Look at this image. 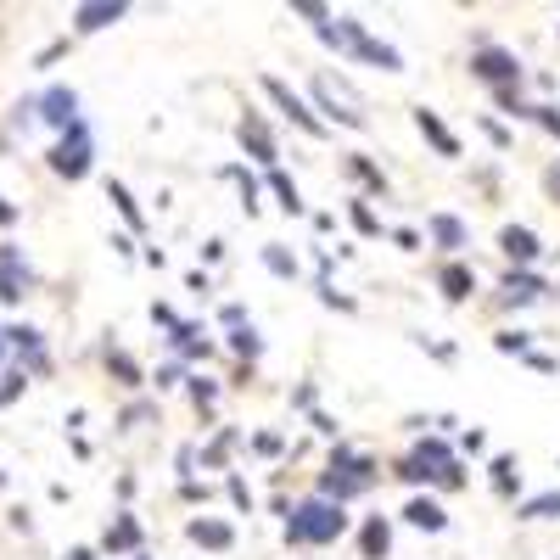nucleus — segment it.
Wrapping results in <instances>:
<instances>
[{"label":"nucleus","mask_w":560,"mask_h":560,"mask_svg":"<svg viewBox=\"0 0 560 560\" xmlns=\"http://www.w3.org/2000/svg\"><path fill=\"white\" fill-rule=\"evenodd\" d=\"M376 476H381L376 454H359L353 443H336L331 460H325V471H320V499L348 504V499H359V493L376 488Z\"/></svg>","instance_id":"f257e3e1"},{"label":"nucleus","mask_w":560,"mask_h":560,"mask_svg":"<svg viewBox=\"0 0 560 560\" xmlns=\"http://www.w3.org/2000/svg\"><path fill=\"white\" fill-rule=\"evenodd\" d=\"M342 532H348V510L314 493V499H303L292 510V521L280 527V538H286L292 549H325V544H336Z\"/></svg>","instance_id":"f03ea898"},{"label":"nucleus","mask_w":560,"mask_h":560,"mask_svg":"<svg viewBox=\"0 0 560 560\" xmlns=\"http://www.w3.org/2000/svg\"><path fill=\"white\" fill-rule=\"evenodd\" d=\"M308 96H314V107L325 112V124L370 129V112H364V101L353 96V84L342 79L336 68H320V73H314V79H308Z\"/></svg>","instance_id":"7ed1b4c3"},{"label":"nucleus","mask_w":560,"mask_h":560,"mask_svg":"<svg viewBox=\"0 0 560 560\" xmlns=\"http://www.w3.org/2000/svg\"><path fill=\"white\" fill-rule=\"evenodd\" d=\"M336 23H342V56H353V62H364V68H381V73H398V68H404L398 45L376 40V34H370L359 17H336Z\"/></svg>","instance_id":"20e7f679"},{"label":"nucleus","mask_w":560,"mask_h":560,"mask_svg":"<svg viewBox=\"0 0 560 560\" xmlns=\"http://www.w3.org/2000/svg\"><path fill=\"white\" fill-rule=\"evenodd\" d=\"M471 73L488 84L493 96H499V90H521V84H527V68H521V56H516V51H504V45H488V40L471 51Z\"/></svg>","instance_id":"39448f33"},{"label":"nucleus","mask_w":560,"mask_h":560,"mask_svg":"<svg viewBox=\"0 0 560 560\" xmlns=\"http://www.w3.org/2000/svg\"><path fill=\"white\" fill-rule=\"evenodd\" d=\"M258 84H264V96L275 101V107H280V118H286V124L297 129V135H308V140H325V118H320V112H314V107H308V101L297 96V90H292V84H286V79H280V73H264V79H258Z\"/></svg>","instance_id":"423d86ee"},{"label":"nucleus","mask_w":560,"mask_h":560,"mask_svg":"<svg viewBox=\"0 0 560 560\" xmlns=\"http://www.w3.org/2000/svg\"><path fill=\"white\" fill-rule=\"evenodd\" d=\"M90 163H96V135H90V124L79 118V124H73L68 135L51 146V168L62 174V180H84Z\"/></svg>","instance_id":"0eeeda50"},{"label":"nucleus","mask_w":560,"mask_h":560,"mask_svg":"<svg viewBox=\"0 0 560 560\" xmlns=\"http://www.w3.org/2000/svg\"><path fill=\"white\" fill-rule=\"evenodd\" d=\"M236 146L264 168V174H269V168H280V146H275V135H269L264 112H241V118H236Z\"/></svg>","instance_id":"6e6552de"},{"label":"nucleus","mask_w":560,"mask_h":560,"mask_svg":"<svg viewBox=\"0 0 560 560\" xmlns=\"http://www.w3.org/2000/svg\"><path fill=\"white\" fill-rule=\"evenodd\" d=\"M538 297H555L544 275H532V269H504L499 275V308H532Z\"/></svg>","instance_id":"1a4fd4ad"},{"label":"nucleus","mask_w":560,"mask_h":560,"mask_svg":"<svg viewBox=\"0 0 560 560\" xmlns=\"http://www.w3.org/2000/svg\"><path fill=\"white\" fill-rule=\"evenodd\" d=\"M499 252L510 269H532L538 258H544V241H538V230L532 224H499Z\"/></svg>","instance_id":"9d476101"},{"label":"nucleus","mask_w":560,"mask_h":560,"mask_svg":"<svg viewBox=\"0 0 560 560\" xmlns=\"http://www.w3.org/2000/svg\"><path fill=\"white\" fill-rule=\"evenodd\" d=\"M426 241H432L437 252H448V258H460L465 247H471V224L460 219V213H448V208H437L432 219H426Z\"/></svg>","instance_id":"9b49d317"},{"label":"nucleus","mask_w":560,"mask_h":560,"mask_svg":"<svg viewBox=\"0 0 560 560\" xmlns=\"http://www.w3.org/2000/svg\"><path fill=\"white\" fill-rule=\"evenodd\" d=\"M185 538H191L196 549H213V555L236 549V527L219 521V516H191V521H185Z\"/></svg>","instance_id":"f8f14e48"},{"label":"nucleus","mask_w":560,"mask_h":560,"mask_svg":"<svg viewBox=\"0 0 560 560\" xmlns=\"http://www.w3.org/2000/svg\"><path fill=\"white\" fill-rule=\"evenodd\" d=\"M34 107H40V118L51 129H62V135H68L73 124H79V96H73L68 84H56V90H45L40 101H34Z\"/></svg>","instance_id":"ddd939ff"},{"label":"nucleus","mask_w":560,"mask_h":560,"mask_svg":"<svg viewBox=\"0 0 560 560\" xmlns=\"http://www.w3.org/2000/svg\"><path fill=\"white\" fill-rule=\"evenodd\" d=\"M398 516H404V527H415V532H443L448 527V510L432 499V493H409Z\"/></svg>","instance_id":"4468645a"},{"label":"nucleus","mask_w":560,"mask_h":560,"mask_svg":"<svg viewBox=\"0 0 560 560\" xmlns=\"http://www.w3.org/2000/svg\"><path fill=\"white\" fill-rule=\"evenodd\" d=\"M359 555L364 560H392V521L381 516V510H370V516L359 521Z\"/></svg>","instance_id":"2eb2a0df"},{"label":"nucleus","mask_w":560,"mask_h":560,"mask_svg":"<svg viewBox=\"0 0 560 560\" xmlns=\"http://www.w3.org/2000/svg\"><path fill=\"white\" fill-rule=\"evenodd\" d=\"M409 112H415V129L432 140V152H437V157H460V135H454V129H448L432 107H409Z\"/></svg>","instance_id":"dca6fc26"},{"label":"nucleus","mask_w":560,"mask_h":560,"mask_svg":"<svg viewBox=\"0 0 560 560\" xmlns=\"http://www.w3.org/2000/svg\"><path fill=\"white\" fill-rule=\"evenodd\" d=\"M437 286H443L448 303H471V297H476V269L460 264V258H448V264L437 269Z\"/></svg>","instance_id":"f3484780"},{"label":"nucleus","mask_w":560,"mask_h":560,"mask_svg":"<svg viewBox=\"0 0 560 560\" xmlns=\"http://www.w3.org/2000/svg\"><path fill=\"white\" fill-rule=\"evenodd\" d=\"M488 488L499 493V499H516L521 504V476H516V454H510V448L488 460Z\"/></svg>","instance_id":"a211bd4d"},{"label":"nucleus","mask_w":560,"mask_h":560,"mask_svg":"<svg viewBox=\"0 0 560 560\" xmlns=\"http://www.w3.org/2000/svg\"><path fill=\"white\" fill-rule=\"evenodd\" d=\"M118 17H129L124 0H101V6H79V17H73V23H79V34H96V28H112Z\"/></svg>","instance_id":"6ab92c4d"},{"label":"nucleus","mask_w":560,"mask_h":560,"mask_svg":"<svg viewBox=\"0 0 560 560\" xmlns=\"http://www.w3.org/2000/svg\"><path fill=\"white\" fill-rule=\"evenodd\" d=\"M258 258H264V269H269V275H280V280H297V275H303V264H297V252L286 247V241H264V252H258Z\"/></svg>","instance_id":"aec40b11"},{"label":"nucleus","mask_w":560,"mask_h":560,"mask_svg":"<svg viewBox=\"0 0 560 560\" xmlns=\"http://www.w3.org/2000/svg\"><path fill=\"white\" fill-rule=\"evenodd\" d=\"M342 168H348V174H353V180H359L370 196H387V174H381V168L370 163L364 152H348V157H342Z\"/></svg>","instance_id":"412c9836"},{"label":"nucleus","mask_w":560,"mask_h":560,"mask_svg":"<svg viewBox=\"0 0 560 560\" xmlns=\"http://www.w3.org/2000/svg\"><path fill=\"white\" fill-rule=\"evenodd\" d=\"M264 185H269V196L280 202V213H303V196H297V180L286 174V168H269V174H264Z\"/></svg>","instance_id":"4be33fe9"},{"label":"nucleus","mask_w":560,"mask_h":560,"mask_svg":"<svg viewBox=\"0 0 560 560\" xmlns=\"http://www.w3.org/2000/svg\"><path fill=\"white\" fill-rule=\"evenodd\" d=\"M516 516H521V521H560V488L521 499V504H516Z\"/></svg>","instance_id":"5701e85b"},{"label":"nucleus","mask_w":560,"mask_h":560,"mask_svg":"<svg viewBox=\"0 0 560 560\" xmlns=\"http://www.w3.org/2000/svg\"><path fill=\"white\" fill-rule=\"evenodd\" d=\"M101 549H107V555H124V549H140V521L124 510V516L112 521V532H107V544H101Z\"/></svg>","instance_id":"b1692460"},{"label":"nucleus","mask_w":560,"mask_h":560,"mask_svg":"<svg viewBox=\"0 0 560 560\" xmlns=\"http://www.w3.org/2000/svg\"><path fill=\"white\" fill-rule=\"evenodd\" d=\"M348 224L359 230V236H370V241H376V236H387V224L376 219V208H370V196H353V202H348Z\"/></svg>","instance_id":"393cba45"},{"label":"nucleus","mask_w":560,"mask_h":560,"mask_svg":"<svg viewBox=\"0 0 560 560\" xmlns=\"http://www.w3.org/2000/svg\"><path fill=\"white\" fill-rule=\"evenodd\" d=\"M409 454H415V460H426L432 471H443V465H454V460H460V454H454V448H448L443 437H432V432H426V437H415V448H409Z\"/></svg>","instance_id":"a878e982"},{"label":"nucleus","mask_w":560,"mask_h":560,"mask_svg":"<svg viewBox=\"0 0 560 560\" xmlns=\"http://www.w3.org/2000/svg\"><path fill=\"white\" fill-rule=\"evenodd\" d=\"M392 476H398V482H404V488H432V482H437V471H432V465H426V460H415V454H404V460H398V465H392Z\"/></svg>","instance_id":"bb28decb"},{"label":"nucleus","mask_w":560,"mask_h":560,"mask_svg":"<svg viewBox=\"0 0 560 560\" xmlns=\"http://www.w3.org/2000/svg\"><path fill=\"white\" fill-rule=\"evenodd\" d=\"M224 348L236 353L241 364H252V359H258V353H264V336L252 331V325H241V331H230V342H224Z\"/></svg>","instance_id":"cd10ccee"},{"label":"nucleus","mask_w":560,"mask_h":560,"mask_svg":"<svg viewBox=\"0 0 560 560\" xmlns=\"http://www.w3.org/2000/svg\"><path fill=\"white\" fill-rule=\"evenodd\" d=\"M224 180H236V185H241V208H247V213H264V202H258V180H252L241 163L224 168Z\"/></svg>","instance_id":"c85d7f7f"},{"label":"nucleus","mask_w":560,"mask_h":560,"mask_svg":"<svg viewBox=\"0 0 560 560\" xmlns=\"http://www.w3.org/2000/svg\"><path fill=\"white\" fill-rule=\"evenodd\" d=\"M493 353H504V359H527V353H532V331H499V336H493Z\"/></svg>","instance_id":"c756f323"},{"label":"nucleus","mask_w":560,"mask_h":560,"mask_svg":"<svg viewBox=\"0 0 560 560\" xmlns=\"http://www.w3.org/2000/svg\"><path fill=\"white\" fill-rule=\"evenodd\" d=\"M236 443H241V437H236V426H224V432L213 437L208 448H202V465H213V471H219V465L230 460V448H236Z\"/></svg>","instance_id":"7c9ffc66"},{"label":"nucleus","mask_w":560,"mask_h":560,"mask_svg":"<svg viewBox=\"0 0 560 560\" xmlns=\"http://www.w3.org/2000/svg\"><path fill=\"white\" fill-rule=\"evenodd\" d=\"M107 196H112V202H118V213H124V219H129V230H146V213L135 208V196H129L124 185H118V180H107Z\"/></svg>","instance_id":"2f4dec72"},{"label":"nucleus","mask_w":560,"mask_h":560,"mask_svg":"<svg viewBox=\"0 0 560 560\" xmlns=\"http://www.w3.org/2000/svg\"><path fill=\"white\" fill-rule=\"evenodd\" d=\"M314 297H320V303H331L336 314H359V303H353L348 292H336V286H331L325 275H314Z\"/></svg>","instance_id":"473e14b6"},{"label":"nucleus","mask_w":560,"mask_h":560,"mask_svg":"<svg viewBox=\"0 0 560 560\" xmlns=\"http://www.w3.org/2000/svg\"><path fill=\"white\" fill-rule=\"evenodd\" d=\"M252 454H258V460H286V437L280 432H252Z\"/></svg>","instance_id":"72a5a7b5"},{"label":"nucleus","mask_w":560,"mask_h":560,"mask_svg":"<svg viewBox=\"0 0 560 560\" xmlns=\"http://www.w3.org/2000/svg\"><path fill=\"white\" fill-rule=\"evenodd\" d=\"M482 140H488L493 152H510V140L516 135H510V124H499V118H482Z\"/></svg>","instance_id":"f704fd0d"},{"label":"nucleus","mask_w":560,"mask_h":560,"mask_svg":"<svg viewBox=\"0 0 560 560\" xmlns=\"http://www.w3.org/2000/svg\"><path fill=\"white\" fill-rule=\"evenodd\" d=\"M185 387H191L196 409H202V415H208V409H213V398H219V387H213V381H208V376H191V381H185Z\"/></svg>","instance_id":"c9c22d12"},{"label":"nucleus","mask_w":560,"mask_h":560,"mask_svg":"<svg viewBox=\"0 0 560 560\" xmlns=\"http://www.w3.org/2000/svg\"><path fill=\"white\" fill-rule=\"evenodd\" d=\"M465 482H471V471H465V460H454V465H443V471H437V488H443V493L465 488Z\"/></svg>","instance_id":"e433bc0d"},{"label":"nucleus","mask_w":560,"mask_h":560,"mask_svg":"<svg viewBox=\"0 0 560 560\" xmlns=\"http://www.w3.org/2000/svg\"><path fill=\"white\" fill-rule=\"evenodd\" d=\"M107 364H112V370H118V381H124V387H140V370H135V359H124V353H118V348H107Z\"/></svg>","instance_id":"4c0bfd02"},{"label":"nucleus","mask_w":560,"mask_h":560,"mask_svg":"<svg viewBox=\"0 0 560 560\" xmlns=\"http://www.w3.org/2000/svg\"><path fill=\"white\" fill-rule=\"evenodd\" d=\"M521 364H527L532 376H560V359H555V353H538V348H532Z\"/></svg>","instance_id":"58836bf2"},{"label":"nucleus","mask_w":560,"mask_h":560,"mask_svg":"<svg viewBox=\"0 0 560 560\" xmlns=\"http://www.w3.org/2000/svg\"><path fill=\"white\" fill-rule=\"evenodd\" d=\"M224 493H230V499H236V510H241V516H247V510H252V488H247V482H241L236 471L224 476Z\"/></svg>","instance_id":"ea45409f"},{"label":"nucleus","mask_w":560,"mask_h":560,"mask_svg":"<svg viewBox=\"0 0 560 560\" xmlns=\"http://www.w3.org/2000/svg\"><path fill=\"white\" fill-rule=\"evenodd\" d=\"M532 124H538V129H549V135L560 140V107H555V101H544V107H532Z\"/></svg>","instance_id":"a19ab883"},{"label":"nucleus","mask_w":560,"mask_h":560,"mask_svg":"<svg viewBox=\"0 0 560 560\" xmlns=\"http://www.w3.org/2000/svg\"><path fill=\"white\" fill-rule=\"evenodd\" d=\"M308 426H314L320 437H336V432H342V420H336L331 409H308Z\"/></svg>","instance_id":"79ce46f5"},{"label":"nucleus","mask_w":560,"mask_h":560,"mask_svg":"<svg viewBox=\"0 0 560 560\" xmlns=\"http://www.w3.org/2000/svg\"><path fill=\"white\" fill-rule=\"evenodd\" d=\"M415 348H426L437 364H454V348H448V342H432V336H426V331H415Z\"/></svg>","instance_id":"37998d69"},{"label":"nucleus","mask_w":560,"mask_h":560,"mask_svg":"<svg viewBox=\"0 0 560 560\" xmlns=\"http://www.w3.org/2000/svg\"><path fill=\"white\" fill-rule=\"evenodd\" d=\"M387 236H392V247H404V252L426 247V236H420V230H409V224H398V230H387Z\"/></svg>","instance_id":"c03bdc74"},{"label":"nucleus","mask_w":560,"mask_h":560,"mask_svg":"<svg viewBox=\"0 0 560 560\" xmlns=\"http://www.w3.org/2000/svg\"><path fill=\"white\" fill-rule=\"evenodd\" d=\"M292 404L297 409H314V381H297V387H292Z\"/></svg>","instance_id":"a18cd8bd"},{"label":"nucleus","mask_w":560,"mask_h":560,"mask_svg":"<svg viewBox=\"0 0 560 560\" xmlns=\"http://www.w3.org/2000/svg\"><path fill=\"white\" fill-rule=\"evenodd\" d=\"M17 392H23V376H17V370H12V376H6V381H0V404H12V398H17Z\"/></svg>","instance_id":"49530a36"},{"label":"nucleus","mask_w":560,"mask_h":560,"mask_svg":"<svg viewBox=\"0 0 560 560\" xmlns=\"http://www.w3.org/2000/svg\"><path fill=\"white\" fill-rule=\"evenodd\" d=\"M460 448H465V454H482V448H488V437H482V432H465Z\"/></svg>","instance_id":"de8ad7c7"},{"label":"nucleus","mask_w":560,"mask_h":560,"mask_svg":"<svg viewBox=\"0 0 560 560\" xmlns=\"http://www.w3.org/2000/svg\"><path fill=\"white\" fill-rule=\"evenodd\" d=\"M544 185H549V196H555V202H560V163H555V168H549V174H544Z\"/></svg>","instance_id":"09e8293b"},{"label":"nucleus","mask_w":560,"mask_h":560,"mask_svg":"<svg viewBox=\"0 0 560 560\" xmlns=\"http://www.w3.org/2000/svg\"><path fill=\"white\" fill-rule=\"evenodd\" d=\"M62 560H96V549H68Z\"/></svg>","instance_id":"8fccbe9b"},{"label":"nucleus","mask_w":560,"mask_h":560,"mask_svg":"<svg viewBox=\"0 0 560 560\" xmlns=\"http://www.w3.org/2000/svg\"><path fill=\"white\" fill-rule=\"evenodd\" d=\"M140 560H152V555H140Z\"/></svg>","instance_id":"3c124183"},{"label":"nucleus","mask_w":560,"mask_h":560,"mask_svg":"<svg viewBox=\"0 0 560 560\" xmlns=\"http://www.w3.org/2000/svg\"><path fill=\"white\" fill-rule=\"evenodd\" d=\"M0 482H6V476H0Z\"/></svg>","instance_id":"603ef678"}]
</instances>
